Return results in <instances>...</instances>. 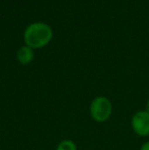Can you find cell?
I'll return each instance as SVG.
<instances>
[{
  "label": "cell",
  "mask_w": 149,
  "mask_h": 150,
  "mask_svg": "<svg viewBox=\"0 0 149 150\" xmlns=\"http://www.w3.org/2000/svg\"><path fill=\"white\" fill-rule=\"evenodd\" d=\"M53 37L51 27L42 22H36L29 25L24 32L26 45L32 49H38L47 45Z\"/></svg>",
  "instance_id": "1"
},
{
  "label": "cell",
  "mask_w": 149,
  "mask_h": 150,
  "mask_svg": "<svg viewBox=\"0 0 149 150\" xmlns=\"http://www.w3.org/2000/svg\"><path fill=\"white\" fill-rule=\"evenodd\" d=\"M112 112V104L107 97L98 96L92 100L90 104V115L97 122H103L110 117Z\"/></svg>",
  "instance_id": "2"
},
{
  "label": "cell",
  "mask_w": 149,
  "mask_h": 150,
  "mask_svg": "<svg viewBox=\"0 0 149 150\" xmlns=\"http://www.w3.org/2000/svg\"><path fill=\"white\" fill-rule=\"evenodd\" d=\"M132 128L134 132L141 137L149 135V112L146 110L137 111L132 117Z\"/></svg>",
  "instance_id": "3"
},
{
  "label": "cell",
  "mask_w": 149,
  "mask_h": 150,
  "mask_svg": "<svg viewBox=\"0 0 149 150\" xmlns=\"http://www.w3.org/2000/svg\"><path fill=\"white\" fill-rule=\"evenodd\" d=\"M16 57L22 64H29L34 59V51L29 46H23L18 49V53H16Z\"/></svg>",
  "instance_id": "4"
},
{
  "label": "cell",
  "mask_w": 149,
  "mask_h": 150,
  "mask_svg": "<svg viewBox=\"0 0 149 150\" xmlns=\"http://www.w3.org/2000/svg\"><path fill=\"white\" fill-rule=\"evenodd\" d=\"M56 150H77V145L72 140H64L57 145Z\"/></svg>",
  "instance_id": "5"
},
{
  "label": "cell",
  "mask_w": 149,
  "mask_h": 150,
  "mask_svg": "<svg viewBox=\"0 0 149 150\" xmlns=\"http://www.w3.org/2000/svg\"><path fill=\"white\" fill-rule=\"evenodd\" d=\"M140 150H149V141L148 142H145L143 145L141 146V148H140Z\"/></svg>",
  "instance_id": "6"
},
{
  "label": "cell",
  "mask_w": 149,
  "mask_h": 150,
  "mask_svg": "<svg viewBox=\"0 0 149 150\" xmlns=\"http://www.w3.org/2000/svg\"><path fill=\"white\" fill-rule=\"evenodd\" d=\"M146 111H148L149 112V99H148L147 103H146Z\"/></svg>",
  "instance_id": "7"
}]
</instances>
